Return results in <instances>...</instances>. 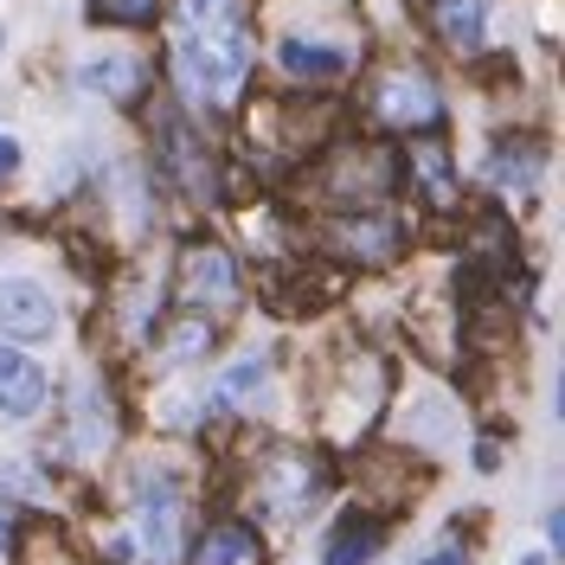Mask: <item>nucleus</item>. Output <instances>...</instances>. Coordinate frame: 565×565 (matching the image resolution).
Returning <instances> with one entry per match:
<instances>
[{"label":"nucleus","instance_id":"aec40b11","mask_svg":"<svg viewBox=\"0 0 565 565\" xmlns=\"http://www.w3.org/2000/svg\"><path fill=\"white\" fill-rule=\"evenodd\" d=\"M206 348H212V321L206 316H180L174 328H168V341H161L168 360H200Z\"/></svg>","mask_w":565,"mask_h":565},{"label":"nucleus","instance_id":"423d86ee","mask_svg":"<svg viewBox=\"0 0 565 565\" xmlns=\"http://www.w3.org/2000/svg\"><path fill=\"white\" fill-rule=\"evenodd\" d=\"M321 489H328V469L316 457H302V450H277V457L257 469V494L277 514H302L309 501H321Z\"/></svg>","mask_w":565,"mask_h":565},{"label":"nucleus","instance_id":"4be33fe9","mask_svg":"<svg viewBox=\"0 0 565 565\" xmlns=\"http://www.w3.org/2000/svg\"><path fill=\"white\" fill-rule=\"evenodd\" d=\"M533 174H540V148H533V141H521V148L501 141V154H494V180H521V186H527Z\"/></svg>","mask_w":565,"mask_h":565},{"label":"nucleus","instance_id":"1a4fd4ad","mask_svg":"<svg viewBox=\"0 0 565 565\" xmlns=\"http://www.w3.org/2000/svg\"><path fill=\"white\" fill-rule=\"evenodd\" d=\"M328 238H334L341 257H360V264H386L392 250H398V232H392V218H380V212H341L328 225Z\"/></svg>","mask_w":565,"mask_h":565},{"label":"nucleus","instance_id":"9d476101","mask_svg":"<svg viewBox=\"0 0 565 565\" xmlns=\"http://www.w3.org/2000/svg\"><path fill=\"white\" fill-rule=\"evenodd\" d=\"M277 65L289 77H302V84H328V77H341L353 65V52L328 45V39H277Z\"/></svg>","mask_w":565,"mask_h":565},{"label":"nucleus","instance_id":"393cba45","mask_svg":"<svg viewBox=\"0 0 565 565\" xmlns=\"http://www.w3.org/2000/svg\"><path fill=\"white\" fill-rule=\"evenodd\" d=\"M0 546H7V527H0Z\"/></svg>","mask_w":565,"mask_h":565},{"label":"nucleus","instance_id":"dca6fc26","mask_svg":"<svg viewBox=\"0 0 565 565\" xmlns=\"http://www.w3.org/2000/svg\"><path fill=\"white\" fill-rule=\"evenodd\" d=\"M84 84H90V90H104V97H116V104H136L141 84H148V71H141V58L109 52V58H97V65L84 71Z\"/></svg>","mask_w":565,"mask_h":565},{"label":"nucleus","instance_id":"f03ea898","mask_svg":"<svg viewBox=\"0 0 565 565\" xmlns=\"http://www.w3.org/2000/svg\"><path fill=\"white\" fill-rule=\"evenodd\" d=\"M373 116H380L386 129H418V136H430L437 116H444V104H437V84H430L418 65H392L386 77L373 84Z\"/></svg>","mask_w":565,"mask_h":565},{"label":"nucleus","instance_id":"f257e3e1","mask_svg":"<svg viewBox=\"0 0 565 565\" xmlns=\"http://www.w3.org/2000/svg\"><path fill=\"white\" fill-rule=\"evenodd\" d=\"M174 71H180V90L193 104H225L250 71V39L232 33V39H186L174 52Z\"/></svg>","mask_w":565,"mask_h":565},{"label":"nucleus","instance_id":"b1692460","mask_svg":"<svg viewBox=\"0 0 565 565\" xmlns=\"http://www.w3.org/2000/svg\"><path fill=\"white\" fill-rule=\"evenodd\" d=\"M424 565H462V553H457V546H444V553H430Z\"/></svg>","mask_w":565,"mask_h":565},{"label":"nucleus","instance_id":"a211bd4d","mask_svg":"<svg viewBox=\"0 0 565 565\" xmlns=\"http://www.w3.org/2000/svg\"><path fill=\"white\" fill-rule=\"evenodd\" d=\"M373 553H380V527L360 521V514H353L348 527H334V540H328V565H366Z\"/></svg>","mask_w":565,"mask_h":565},{"label":"nucleus","instance_id":"39448f33","mask_svg":"<svg viewBox=\"0 0 565 565\" xmlns=\"http://www.w3.org/2000/svg\"><path fill=\"white\" fill-rule=\"evenodd\" d=\"M161 168H168V180H174L186 200H218V168H212L206 141H200L193 122H180V116L161 122Z\"/></svg>","mask_w":565,"mask_h":565},{"label":"nucleus","instance_id":"2eb2a0df","mask_svg":"<svg viewBox=\"0 0 565 565\" xmlns=\"http://www.w3.org/2000/svg\"><path fill=\"white\" fill-rule=\"evenodd\" d=\"M186 39H232L245 33V7L238 0H180Z\"/></svg>","mask_w":565,"mask_h":565},{"label":"nucleus","instance_id":"20e7f679","mask_svg":"<svg viewBox=\"0 0 565 565\" xmlns=\"http://www.w3.org/2000/svg\"><path fill=\"white\" fill-rule=\"evenodd\" d=\"M392 180H398V161L386 148H341L334 168H328V193L348 212H373V200H386Z\"/></svg>","mask_w":565,"mask_h":565},{"label":"nucleus","instance_id":"7ed1b4c3","mask_svg":"<svg viewBox=\"0 0 565 565\" xmlns=\"http://www.w3.org/2000/svg\"><path fill=\"white\" fill-rule=\"evenodd\" d=\"M122 553H136L141 565H180V553H186V508H180V494L154 489L148 501H141L136 527H129V540H122Z\"/></svg>","mask_w":565,"mask_h":565},{"label":"nucleus","instance_id":"6e6552de","mask_svg":"<svg viewBox=\"0 0 565 565\" xmlns=\"http://www.w3.org/2000/svg\"><path fill=\"white\" fill-rule=\"evenodd\" d=\"M52 296L39 289V282H20V277H0V334H13V341H45L52 334Z\"/></svg>","mask_w":565,"mask_h":565},{"label":"nucleus","instance_id":"5701e85b","mask_svg":"<svg viewBox=\"0 0 565 565\" xmlns=\"http://www.w3.org/2000/svg\"><path fill=\"white\" fill-rule=\"evenodd\" d=\"M13 168H20V148H13V141H7V136H0V180L13 174Z\"/></svg>","mask_w":565,"mask_h":565},{"label":"nucleus","instance_id":"6ab92c4d","mask_svg":"<svg viewBox=\"0 0 565 565\" xmlns=\"http://www.w3.org/2000/svg\"><path fill=\"white\" fill-rule=\"evenodd\" d=\"M264 398V360H238L218 386H212V405H257Z\"/></svg>","mask_w":565,"mask_h":565},{"label":"nucleus","instance_id":"4468645a","mask_svg":"<svg viewBox=\"0 0 565 565\" xmlns=\"http://www.w3.org/2000/svg\"><path fill=\"white\" fill-rule=\"evenodd\" d=\"M193 565H257V533L245 521H218V527L200 533Z\"/></svg>","mask_w":565,"mask_h":565},{"label":"nucleus","instance_id":"9b49d317","mask_svg":"<svg viewBox=\"0 0 565 565\" xmlns=\"http://www.w3.org/2000/svg\"><path fill=\"white\" fill-rule=\"evenodd\" d=\"M39 405H45V373H39L26 353L0 348V412L7 418H33Z\"/></svg>","mask_w":565,"mask_h":565},{"label":"nucleus","instance_id":"f8f14e48","mask_svg":"<svg viewBox=\"0 0 565 565\" xmlns=\"http://www.w3.org/2000/svg\"><path fill=\"white\" fill-rule=\"evenodd\" d=\"M430 26L450 52H476L489 26V0H430Z\"/></svg>","mask_w":565,"mask_h":565},{"label":"nucleus","instance_id":"0eeeda50","mask_svg":"<svg viewBox=\"0 0 565 565\" xmlns=\"http://www.w3.org/2000/svg\"><path fill=\"white\" fill-rule=\"evenodd\" d=\"M180 302H193V309L238 302V264L218 245H186L180 250Z\"/></svg>","mask_w":565,"mask_h":565},{"label":"nucleus","instance_id":"f3484780","mask_svg":"<svg viewBox=\"0 0 565 565\" xmlns=\"http://www.w3.org/2000/svg\"><path fill=\"white\" fill-rule=\"evenodd\" d=\"M13 559L20 565H84L52 521H26V527H20V546H13Z\"/></svg>","mask_w":565,"mask_h":565},{"label":"nucleus","instance_id":"ddd939ff","mask_svg":"<svg viewBox=\"0 0 565 565\" xmlns=\"http://www.w3.org/2000/svg\"><path fill=\"white\" fill-rule=\"evenodd\" d=\"M412 180L424 186V200H430L437 212H450V206L462 200V193H457V174H450V148H444V141H430V136L412 148Z\"/></svg>","mask_w":565,"mask_h":565},{"label":"nucleus","instance_id":"412c9836","mask_svg":"<svg viewBox=\"0 0 565 565\" xmlns=\"http://www.w3.org/2000/svg\"><path fill=\"white\" fill-rule=\"evenodd\" d=\"M90 13L109 26H154L161 20V0H90Z\"/></svg>","mask_w":565,"mask_h":565}]
</instances>
